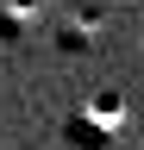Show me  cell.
Here are the masks:
<instances>
[{"instance_id": "6da1fadb", "label": "cell", "mask_w": 144, "mask_h": 150, "mask_svg": "<svg viewBox=\"0 0 144 150\" xmlns=\"http://www.w3.org/2000/svg\"><path fill=\"white\" fill-rule=\"evenodd\" d=\"M119 131H125V100L119 94H88L63 119V138L75 150H106V144H119Z\"/></svg>"}, {"instance_id": "7a4b0ae2", "label": "cell", "mask_w": 144, "mask_h": 150, "mask_svg": "<svg viewBox=\"0 0 144 150\" xmlns=\"http://www.w3.org/2000/svg\"><path fill=\"white\" fill-rule=\"evenodd\" d=\"M100 31H106V13L88 6V0H82V6H63L57 19H50V44H57L63 56H88L100 44Z\"/></svg>"}, {"instance_id": "3957f363", "label": "cell", "mask_w": 144, "mask_h": 150, "mask_svg": "<svg viewBox=\"0 0 144 150\" xmlns=\"http://www.w3.org/2000/svg\"><path fill=\"white\" fill-rule=\"evenodd\" d=\"M50 0H0V44H31V38H38L44 25H50Z\"/></svg>"}]
</instances>
